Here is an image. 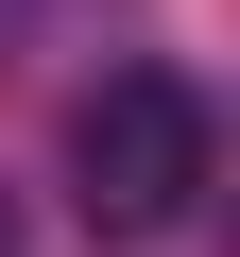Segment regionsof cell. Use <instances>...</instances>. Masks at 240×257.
<instances>
[{
	"label": "cell",
	"instance_id": "1",
	"mask_svg": "<svg viewBox=\"0 0 240 257\" xmlns=\"http://www.w3.org/2000/svg\"><path fill=\"white\" fill-rule=\"evenodd\" d=\"M206 172H223V120H206L189 69H103L69 103V189H86L103 240H172L206 206Z\"/></svg>",
	"mask_w": 240,
	"mask_h": 257
},
{
	"label": "cell",
	"instance_id": "2",
	"mask_svg": "<svg viewBox=\"0 0 240 257\" xmlns=\"http://www.w3.org/2000/svg\"><path fill=\"white\" fill-rule=\"evenodd\" d=\"M0 257H35V223H18V189H0Z\"/></svg>",
	"mask_w": 240,
	"mask_h": 257
}]
</instances>
